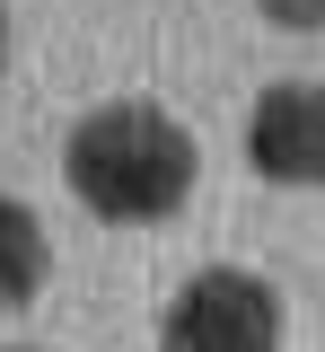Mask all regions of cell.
I'll list each match as a JSON object with an SVG mask.
<instances>
[{"mask_svg":"<svg viewBox=\"0 0 325 352\" xmlns=\"http://www.w3.org/2000/svg\"><path fill=\"white\" fill-rule=\"evenodd\" d=\"M158 352H281V291L246 264H202L158 308Z\"/></svg>","mask_w":325,"mask_h":352,"instance_id":"cell-2","label":"cell"},{"mask_svg":"<svg viewBox=\"0 0 325 352\" xmlns=\"http://www.w3.org/2000/svg\"><path fill=\"white\" fill-rule=\"evenodd\" d=\"M193 176H202L193 132L176 124L167 106H149V97H115V106L80 115V132L62 141V185H71L97 220H123V229L185 212Z\"/></svg>","mask_w":325,"mask_h":352,"instance_id":"cell-1","label":"cell"},{"mask_svg":"<svg viewBox=\"0 0 325 352\" xmlns=\"http://www.w3.org/2000/svg\"><path fill=\"white\" fill-rule=\"evenodd\" d=\"M0 62H9V9H0Z\"/></svg>","mask_w":325,"mask_h":352,"instance_id":"cell-6","label":"cell"},{"mask_svg":"<svg viewBox=\"0 0 325 352\" xmlns=\"http://www.w3.org/2000/svg\"><path fill=\"white\" fill-rule=\"evenodd\" d=\"M281 36H325V0H255Z\"/></svg>","mask_w":325,"mask_h":352,"instance_id":"cell-5","label":"cell"},{"mask_svg":"<svg viewBox=\"0 0 325 352\" xmlns=\"http://www.w3.org/2000/svg\"><path fill=\"white\" fill-rule=\"evenodd\" d=\"M53 273V247H45V220L27 212L18 194H0V317L9 308H27L36 291H45Z\"/></svg>","mask_w":325,"mask_h":352,"instance_id":"cell-4","label":"cell"},{"mask_svg":"<svg viewBox=\"0 0 325 352\" xmlns=\"http://www.w3.org/2000/svg\"><path fill=\"white\" fill-rule=\"evenodd\" d=\"M246 168L273 185H325V80H281L255 97Z\"/></svg>","mask_w":325,"mask_h":352,"instance_id":"cell-3","label":"cell"}]
</instances>
